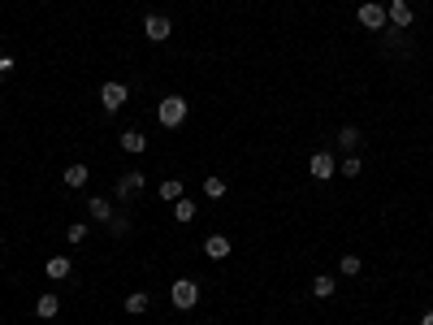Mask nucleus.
<instances>
[{
	"mask_svg": "<svg viewBox=\"0 0 433 325\" xmlns=\"http://www.w3.org/2000/svg\"><path fill=\"white\" fill-rule=\"evenodd\" d=\"M187 113H191L187 95H161V105H156V121H161L165 131H182Z\"/></svg>",
	"mask_w": 433,
	"mask_h": 325,
	"instance_id": "1",
	"label": "nucleus"
},
{
	"mask_svg": "<svg viewBox=\"0 0 433 325\" xmlns=\"http://www.w3.org/2000/svg\"><path fill=\"white\" fill-rule=\"evenodd\" d=\"M169 304H173L178 312H191V308L199 304V282H195V278H178V282L169 286Z\"/></svg>",
	"mask_w": 433,
	"mask_h": 325,
	"instance_id": "2",
	"label": "nucleus"
},
{
	"mask_svg": "<svg viewBox=\"0 0 433 325\" xmlns=\"http://www.w3.org/2000/svg\"><path fill=\"white\" fill-rule=\"evenodd\" d=\"M355 22H360L364 31H373V35H381L390 27V18H386V5H377V0H364L360 9H355Z\"/></svg>",
	"mask_w": 433,
	"mask_h": 325,
	"instance_id": "3",
	"label": "nucleus"
},
{
	"mask_svg": "<svg viewBox=\"0 0 433 325\" xmlns=\"http://www.w3.org/2000/svg\"><path fill=\"white\" fill-rule=\"evenodd\" d=\"M308 173H312L317 183L334 178V173H338V157H334V152H325V147H321V152H312V157H308Z\"/></svg>",
	"mask_w": 433,
	"mask_h": 325,
	"instance_id": "4",
	"label": "nucleus"
},
{
	"mask_svg": "<svg viewBox=\"0 0 433 325\" xmlns=\"http://www.w3.org/2000/svg\"><path fill=\"white\" fill-rule=\"evenodd\" d=\"M126 100H131V87H126V83H105V87H100V105H105V113L126 109Z\"/></svg>",
	"mask_w": 433,
	"mask_h": 325,
	"instance_id": "5",
	"label": "nucleus"
},
{
	"mask_svg": "<svg viewBox=\"0 0 433 325\" xmlns=\"http://www.w3.org/2000/svg\"><path fill=\"white\" fill-rule=\"evenodd\" d=\"M143 35H147L152 44H165V39L173 35V22H169L165 13H147V18H143Z\"/></svg>",
	"mask_w": 433,
	"mask_h": 325,
	"instance_id": "6",
	"label": "nucleus"
},
{
	"mask_svg": "<svg viewBox=\"0 0 433 325\" xmlns=\"http://www.w3.org/2000/svg\"><path fill=\"white\" fill-rule=\"evenodd\" d=\"M143 187H147V178H143V173H139V169H126L121 178H117V191H113V199H135Z\"/></svg>",
	"mask_w": 433,
	"mask_h": 325,
	"instance_id": "7",
	"label": "nucleus"
},
{
	"mask_svg": "<svg viewBox=\"0 0 433 325\" xmlns=\"http://www.w3.org/2000/svg\"><path fill=\"white\" fill-rule=\"evenodd\" d=\"M386 18H390V27H412V22H416V9H412V0H390V5H386Z\"/></svg>",
	"mask_w": 433,
	"mask_h": 325,
	"instance_id": "8",
	"label": "nucleus"
},
{
	"mask_svg": "<svg viewBox=\"0 0 433 325\" xmlns=\"http://www.w3.org/2000/svg\"><path fill=\"white\" fill-rule=\"evenodd\" d=\"M87 213H91V221L109 226V221H113V199L109 195H87Z\"/></svg>",
	"mask_w": 433,
	"mask_h": 325,
	"instance_id": "9",
	"label": "nucleus"
},
{
	"mask_svg": "<svg viewBox=\"0 0 433 325\" xmlns=\"http://www.w3.org/2000/svg\"><path fill=\"white\" fill-rule=\"evenodd\" d=\"M44 273H48L53 282H69V278H74V265H69V256H48V260H44Z\"/></svg>",
	"mask_w": 433,
	"mask_h": 325,
	"instance_id": "10",
	"label": "nucleus"
},
{
	"mask_svg": "<svg viewBox=\"0 0 433 325\" xmlns=\"http://www.w3.org/2000/svg\"><path fill=\"white\" fill-rule=\"evenodd\" d=\"M230 252H234V243L225 234H208V239H204V256H208V260H225Z\"/></svg>",
	"mask_w": 433,
	"mask_h": 325,
	"instance_id": "11",
	"label": "nucleus"
},
{
	"mask_svg": "<svg viewBox=\"0 0 433 325\" xmlns=\"http://www.w3.org/2000/svg\"><path fill=\"white\" fill-rule=\"evenodd\" d=\"M360 139H364V131L360 126H338L334 131V143H338V152L347 157V152H355V147H360Z\"/></svg>",
	"mask_w": 433,
	"mask_h": 325,
	"instance_id": "12",
	"label": "nucleus"
},
{
	"mask_svg": "<svg viewBox=\"0 0 433 325\" xmlns=\"http://www.w3.org/2000/svg\"><path fill=\"white\" fill-rule=\"evenodd\" d=\"M57 312H61V295H53V291H44V295L35 299V317H39V321H53Z\"/></svg>",
	"mask_w": 433,
	"mask_h": 325,
	"instance_id": "13",
	"label": "nucleus"
},
{
	"mask_svg": "<svg viewBox=\"0 0 433 325\" xmlns=\"http://www.w3.org/2000/svg\"><path fill=\"white\" fill-rule=\"evenodd\" d=\"M87 178H91V169H87V165H65V173H61V183H65L69 191H83V187H87Z\"/></svg>",
	"mask_w": 433,
	"mask_h": 325,
	"instance_id": "14",
	"label": "nucleus"
},
{
	"mask_svg": "<svg viewBox=\"0 0 433 325\" xmlns=\"http://www.w3.org/2000/svg\"><path fill=\"white\" fill-rule=\"evenodd\" d=\"M121 152H131V157H139V152H147V135L143 131H121Z\"/></svg>",
	"mask_w": 433,
	"mask_h": 325,
	"instance_id": "15",
	"label": "nucleus"
},
{
	"mask_svg": "<svg viewBox=\"0 0 433 325\" xmlns=\"http://www.w3.org/2000/svg\"><path fill=\"white\" fill-rule=\"evenodd\" d=\"M199 217V204H195V199H173V221H178V226H187V221H195Z\"/></svg>",
	"mask_w": 433,
	"mask_h": 325,
	"instance_id": "16",
	"label": "nucleus"
},
{
	"mask_svg": "<svg viewBox=\"0 0 433 325\" xmlns=\"http://www.w3.org/2000/svg\"><path fill=\"white\" fill-rule=\"evenodd\" d=\"M121 308L131 312V317H143V312L152 308V299H147V291H131V295L121 299Z\"/></svg>",
	"mask_w": 433,
	"mask_h": 325,
	"instance_id": "17",
	"label": "nucleus"
},
{
	"mask_svg": "<svg viewBox=\"0 0 433 325\" xmlns=\"http://www.w3.org/2000/svg\"><path fill=\"white\" fill-rule=\"evenodd\" d=\"M334 291H338L334 273H317V278H312V295H317V299H334Z\"/></svg>",
	"mask_w": 433,
	"mask_h": 325,
	"instance_id": "18",
	"label": "nucleus"
},
{
	"mask_svg": "<svg viewBox=\"0 0 433 325\" xmlns=\"http://www.w3.org/2000/svg\"><path fill=\"white\" fill-rule=\"evenodd\" d=\"M360 169H364L360 152H347V157L338 161V173H342V178H360Z\"/></svg>",
	"mask_w": 433,
	"mask_h": 325,
	"instance_id": "19",
	"label": "nucleus"
},
{
	"mask_svg": "<svg viewBox=\"0 0 433 325\" xmlns=\"http://www.w3.org/2000/svg\"><path fill=\"white\" fill-rule=\"evenodd\" d=\"M109 230H113V239H131V217H121V213H113V221H109Z\"/></svg>",
	"mask_w": 433,
	"mask_h": 325,
	"instance_id": "20",
	"label": "nucleus"
},
{
	"mask_svg": "<svg viewBox=\"0 0 433 325\" xmlns=\"http://www.w3.org/2000/svg\"><path fill=\"white\" fill-rule=\"evenodd\" d=\"M87 234H91V226H87V221H74V226L65 230V243H74V247H79V243H83Z\"/></svg>",
	"mask_w": 433,
	"mask_h": 325,
	"instance_id": "21",
	"label": "nucleus"
},
{
	"mask_svg": "<svg viewBox=\"0 0 433 325\" xmlns=\"http://www.w3.org/2000/svg\"><path fill=\"white\" fill-rule=\"evenodd\" d=\"M360 269H364V260H360V256H351V252H347V256L338 260V273H347V278H355V273H360Z\"/></svg>",
	"mask_w": 433,
	"mask_h": 325,
	"instance_id": "22",
	"label": "nucleus"
},
{
	"mask_svg": "<svg viewBox=\"0 0 433 325\" xmlns=\"http://www.w3.org/2000/svg\"><path fill=\"white\" fill-rule=\"evenodd\" d=\"M161 199H169V204H173V199H182V183L165 178V183H161Z\"/></svg>",
	"mask_w": 433,
	"mask_h": 325,
	"instance_id": "23",
	"label": "nucleus"
},
{
	"mask_svg": "<svg viewBox=\"0 0 433 325\" xmlns=\"http://www.w3.org/2000/svg\"><path fill=\"white\" fill-rule=\"evenodd\" d=\"M204 195H208V199H221V195H225V183H221V178H204Z\"/></svg>",
	"mask_w": 433,
	"mask_h": 325,
	"instance_id": "24",
	"label": "nucleus"
},
{
	"mask_svg": "<svg viewBox=\"0 0 433 325\" xmlns=\"http://www.w3.org/2000/svg\"><path fill=\"white\" fill-rule=\"evenodd\" d=\"M13 65H18V61H13L9 53H0V79H5V74H13Z\"/></svg>",
	"mask_w": 433,
	"mask_h": 325,
	"instance_id": "25",
	"label": "nucleus"
},
{
	"mask_svg": "<svg viewBox=\"0 0 433 325\" xmlns=\"http://www.w3.org/2000/svg\"><path fill=\"white\" fill-rule=\"evenodd\" d=\"M420 325H433V308H429V312H425V317H420Z\"/></svg>",
	"mask_w": 433,
	"mask_h": 325,
	"instance_id": "26",
	"label": "nucleus"
},
{
	"mask_svg": "<svg viewBox=\"0 0 433 325\" xmlns=\"http://www.w3.org/2000/svg\"><path fill=\"white\" fill-rule=\"evenodd\" d=\"M0 243H5V234H0Z\"/></svg>",
	"mask_w": 433,
	"mask_h": 325,
	"instance_id": "27",
	"label": "nucleus"
}]
</instances>
